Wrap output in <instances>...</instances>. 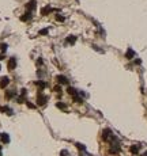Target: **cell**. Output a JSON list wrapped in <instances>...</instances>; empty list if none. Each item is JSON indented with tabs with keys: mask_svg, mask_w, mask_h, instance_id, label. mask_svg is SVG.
I'll return each mask as SVG.
<instances>
[{
	"mask_svg": "<svg viewBox=\"0 0 147 156\" xmlns=\"http://www.w3.org/2000/svg\"><path fill=\"white\" fill-rule=\"evenodd\" d=\"M102 139L105 140V141H112V140L114 139L112 130H110V129H105V130L102 132Z\"/></svg>",
	"mask_w": 147,
	"mask_h": 156,
	"instance_id": "1",
	"label": "cell"
},
{
	"mask_svg": "<svg viewBox=\"0 0 147 156\" xmlns=\"http://www.w3.org/2000/svg\"><path fill=\"white\" fill-rule=\"evenodd\" d=\"M7 68H8L10 71H14V69L17 68V59H15V57H11V59H8Z\"/></svg>",
	"mask_w": 147,
	"mask_h": 156,
	"instance_id": "2",
	"label": "cell"
},
{
	"mask_svg": "<svg viewBox=\"0 0 147 156\" xmlns=\"http://www.w3.org/2000/svg\"><path fill=\"white\" fill-rule=\"evenodd\" d=\"M46 101H48V97H45V95H42V94H38L37 97V103L40 106H44L46 103Z\"/></svg>",
	"mask_w": 147,
	"mask_h": 156,
	"instance_id": "3",
	"label": "cell"
},
{
	"mask_svg": "<svg viewBox=\"0 0 147 156\" xmlns=\"http://www.w3.org/2000/svg\"><path fill=\"white\" fill-rule=\"evenodd\" d=\"M56 80H57V83H59V84H64V86L68 84V79L65 77V76H63V75L56 76Z\"/></svg>",
	"mask_w": 147,
	"mask_h": 156,
	"instance_id": "4",
	"label": "cell"
},
{
	"mask_svg": "<svg viewBox=\"0 0 147 156\" xmlns=\"http://www.w3.org/2000/svg\"><path fill=\"white\" fill-rule=\"evenodd\" d=\"M8 83H10V79L7 76L1 77V79H0V88H6V87L8 86Z\"/></svg>",
	"mask_w": 147,
	"mask_h": 156,
	"instance_id": "5",
	"label": "cell"
},
{
	"mask_svg": "<svg viewBox=\"0 0 147 156\" xmlns=\"http://www.w3.org/2000/svg\"><path fill=\"white\" fill-rule=\"evenodd\" d=\"M26 8H27V11H30V12L34 11V10H35V0H30L29 3L26 4Z\"/></svg>",
	"mask_w": 147,
	"mask_h": 156,
	"instance_id": "6",
	"label": "cell"
},
{
	"mask_svg": "<svg viewBox=\"0 0 147 156\" xmlns=\"http://www.w3.org/2000/svg\"><path fill=\"white\" fill-rule=\"evenodd\" d=\"M65 42L70 43V45H74V43L76 42V37H75V35H68L67 39H65Z\"/></svg>",
	"mask_w": 147,
	"mask_h": 156,
	"instance_id": "7",
	"label": "cell"
},
{
	"mask_svg": "<svg viewBox=\"0 0 147 156\" xmlns=\"http://www.w3.org/2000/svg\"><path fill=\"white\" fill-rule=\"evenodd\" d=\"M0 111H4L6 114L12 115V109H10V107H7V106H1V107H0Z\"/></svg>",
	"mask_w": 147,
	"mask_h": 156,
	"instance_id": "8",
	"label": "cell"
},
{
	"mask_svg": "<svg viewBox=\"0 0 147 156\" xmlns=\"http://www.w3.org/2000/svg\"><path fill=\"white\" fill-rule=\"evenodd\" d=\"M139 149H140V145H131V148H129L131 153H134V155L139 153Z\"/></svg>",
	"mask_w": 147,
	"mask_h": 156,
	"instance_id": "9",
	"label": "cell"
},
{
	"mask_svg": "<svg viewBox=\"0 0 147 156\" xmlns=\"http://www.w3.org/2000/svg\"><path fill=\"white\" fill-rule=\"evenodd\" d=\"M29 19H31V12L30 11H27L26 14H23V16H21L22 22H26V21H29Z\"/></svg>",
	"mask_w": 147,
	"mask_h": 156,
	"instance_id": "10",
	"label": "cell"
},
{
	"mask_svg": "<svg viewBox=\"0 0 147 156\" xmlns=\"http://www.w3.org/2000/svg\"><path fill=\"white\" fill-rule=\"evenodd\" d=\"M135 56V52L131 49V48H128V50H127V53H125V57L128 60H132V57Z\"/></svg>",
	"mask_w": 147,
	"mask_h": 156,
	"instance_id": "11",
	"label": "cell"
},
{
	"mask_svg": "<svg viewBox=\"0 0 147 156\" xmlns=\"http://www.w3.org/2000/svg\"><path fill=\"white\" fill-rule=\"evenodd\" d=\"M52 11H53V10H52V7H49V5H48V7H44V8L41 10V15H48V14L52 12Z\"/></svg>",
	"mask_w": 147,
	"mask_h": 156,
	"instance_id": "12",
	"label": "cell"
},
{
	"mask_svg": "<svg viewBox=\"0 0 147 156\" xmlns=\"http://www.w3.org/2000/svg\"><path fill=\"white\" fill-rule=\"evenodd\" d=\"M1 141L4 144H8L10 143V136L7 133H1Z\"/></svg>",
	"mask_w": 147,
	"mask_h": 156,
	"instance_id": "13",
	"label": "cell"
},
{
	"mask_svg": "<svg viewBox=\"0 0 147 156\" xmlns=\"http://www.w3.org/2000/svg\"><path fill=\"white\" fill-rule=\"evenodd\" d=\"M67 92L70 94V95H72V97H74V95H78V91H76L74 87H68V88H67Z\"/></svg>",
	"mask_w": 147,
	"mask_h": 156,
	"instance_id": "14",
	"label": "cell"
},
{
	"mask_svg": "<svg viewBox=\"0 0 147 156\" xmlns=\"http://www.w3.org/2000/svg\"><path fill=\"white\" fill-rule=\"evenodd\" d=\"M74 101L76 102V103H83V99H82V97H79V94H78V95H74Z\"/></svg>",
	"mask_w": 147,
	"mask_h": 156,
	"instance_id": "15",
	"label": "cell"
},
{
	"mask_svg": "<svg viewBox=\"0 0 147 156\" xmlns=\"http://www.w3.org/2000/svg\"><path fill=\"white\" fill-rule=\"evenodd\" d=\"M35 84H37L38 86V87H40V88H42V90H44V88H45V87H46V83H45V81H40V80H38V81H35Z\"/></svg>",
	"mask_w": 147,
	"mask_h": 156,
	"instance_id": "16",
	"label": "cell"
},
{
	"mask_svg": "<svg viewBox=\"0 0 147 156\" xmlns=\"http://www.w3.org/2000/svg\"><path fill=\"white\" fill-rule=\"evenodd\" d=\"M56 106H57V109H60V110H67V105H65V103H61V102H59Z\"/></svg>",
	"mask_w": 147,
	"mask_h": 156,
	"instance_id": "17",
	"label": "cell"
},
{
	"mask_svg": "<svg viewBox=\"0 0 147 156\" xmlns=\"http://www.w3.org/2000/svg\"><path fill=\"white\" fill-rule=\"evenodd\" d=\"M15 94H17L15 91H10V92L6 94V98H7V99H11L12 97H15Z\"/></svg>",
	"mask_w": 147,
	"mask_h": 156,
	"instance_id": "18",
	"label": "cell"
},
{
	"mask_svg": "<svg viewBox=\"0 0 147 156\" xmlns=\"http://www.w3.org/2000/svg\"><path fill=\"white\" fill-rule=\"evenodd\" d=\"M75 145H76V148H78L79 151H86V147H84L83 144H79V143H76Z\"/></svg>",
	"mask_w": 147,
	"mask_h": 156,
	"instance_id": "19",
	"label": "cell"
},
{
	"mask_svg": "<svg viewBox=\"0 0 147 156\" xmlns=\"http://www.w3.org/2000/svg\"><path fill=\"white\" fill-rule=\"evenodd\" d=\"M48 33H49V30H48V29H42V30H40V35H46Z\"/></svg>",
	"mask_w": 147,
	"mask_h": 156,
	"instance_id": "20",
	"label": "cell"
},
{
	"mask_svg": "<svg viewBox=\"0 0 147 156\" xmlns=\"http://www.w3.org/2000/svg\"><path fill=\"white\" fill-rule=\"evenodd\" d=\"M0 50L6 52V50H7V45H6V43H1V45H0Z\"/></svg>",
	"mask_w": 147,
	"mask_h": 156,
	"instance_id": "21",
	"label": "cell"
},
{
	"mask_svg": "<svg viewBox=\"0 0 147 156\" xmlns=\"http://www.w3.org/2000/svg\"><path fill=\"white\" fill-rule=\"evenodd\" d=\"M56 19H57L59 22H64V19H65V18L61 16V15H57V16H56Z\"/></svg>",
	"mask_w": 147,
	"mask_h": 156,
	"instance_id": "22",
	"label": "cell"
},
{
	"mask_svg": "<svg viewBox=\"0 0 147 156\" xmlns=\"http://www.w3.org/2000/svg\"><path fill=\"white\" fill-rule=\"evenodd\" d=\"M26 105H27V107H29V109H35V106H34L33 103H30V102H27Z\"/></svg>",
	"mask_w": 147,
	"mask_h": 156,
	"instance_id": "23",
	"label": "cell"
},
{
	"mask_svg": "<svg viewBox=\"0 0 147 156\" xmlns=\"http://www.w3.org/2000/svg\"><path fill=\"white\" fill-rule=\"evenodd\" d=\"M67 155H68V152L65 151V149H63V151L60 152V156H67Z\"/></svg>",
	"mask_w": 147,
	"mask_h": 156,
	"instance_id": "24",
	"label": "cell"
},
{
	"mask_svg": "<svg viewBox=\"0 0 147 156\" xmlns=\"http://www.w3.org/2000/svg\"><path fill=\"white\" fill-rule=\"evenodd\" d=\"M135 64H136V65H140V64H142V60H140V59L135 60Z\"/></svg>",
	"mask_w": 147,
	"mask_h": 156,
	"instance_id": "25",
	"label": "cell"
},
{
	"mask_svg": "<svg viewBox=\"0 0 147 156\" xmlns=\"http://www.w3.org/2000/svg\"><path fill=\"white\" fill-rule=\"evenodd\" d=\"M60 90H61V88H60V86H57V87H55V91H56V92H60Z\"/></svg>",
	"mask_w": 147,
	"mask_h": 156,
	"instance_id": "26",
	"label": "cell"
},
{
	"mask_svg": "<svg viewBox=\"0 0 147 156\" xmlns=\"http://www.w3.org/2000/svg\"><path fill=\"white\" fill-rule=\"evenodd\" d=\"M37 65H38V67H40V65H42V60H38V61H37Z\"/></svg>",
	"mask_w": 147,
	"mask_h": 156,
	"instance_id": "27",
	"label": "cell"
},
{
	"mask_svg": "<svg viewBox=\"0 0 147 156\" xmlns=\"http://www.w3.org/2000/svg\"><path fill=\"white\" fill-rule=\"evenodd\" d=\"M4 59V54H0V60H3Z\"/></svg>",
	"mask_w": 147,
	"mask_h": 156,
	"instance_id": "28",
	"label": "cell"
},
{
	"mask_svg": "<svg viewBox=\"0 0 147 156\" xmlns=\"http://www.w3.org/2000/svg\"><path fill=\"white\" fill-rule=\"evenodd\" d=\"M143 156H147V152H146V153H143Z\"/></svg>",
	"mask_w": 147,
	"mask_h": 156,
	"instance_id": "29",
	"label": "cell"
},
{
	"mask_svg": "<svg viewBox=\"0 0 147 156\" xmlns=\"http://www.w3.org/2000/svg\"><path fill=\"white\" fill-rule=\"evenodd\" d=\"M0 156H1V152H0Z\"/></svg>",
	"mask_w": 147,
	"mask_h": 156,
	"instance_id": "30",
	"label": "cell"
},
{
	"mask_svg": "<svg viewBox=\"0 0 147 156\" xmlns=\"http://www.w3.org/2000/svg\"><path fill=\"white\" fill-rule=\"evenodd\" d=\"M0 136H1V134H0Z\"/></svg>",
	"mask_w": 147,
	"mask_h": 156,
	"instance_id": "31",
	"label": "cell"
}]
</instances>
